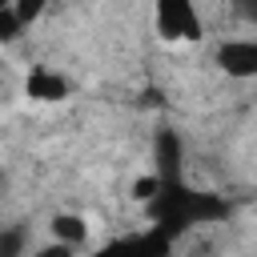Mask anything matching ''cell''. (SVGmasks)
<instances>
[{
  "label": "cell",
  "mask_w": 257,
  "mask_h": 257,
  "mask_svg": "<svg viewBox=\"0 0 257 257\" xmlns=\"http://www.w3.org/2000/svg\"><path fill=\"white\" fill-rule=\"evenodd\" d=\"M153 24L161 40H201L205 24L197 12V0H153Z\"/></svg>",
  "instance_id": "cell-1"
},
{
  "label": "cell",
  "mask_w": 257,
  "mask_h": 257,
  "mask_svg": "<svg viewBox=\"0 0 257 257\" xmlns=\"http://www.w3.org/2000/svg\"><path fill=\"white\" fill-rule=\"evenodd\" d=\"M24 96L36 100V104H56L64 96H72V80L48 64H32L28 76H24Z\"/></svg>",
  "instance_id": "cell-2"
},
{
  "label": "cell",
  "mask_w": 257,
  "mask_h": 257,
  "mask_svg": "<svg viewBox=\"0 0 257 257\" xmlns=\"http://www.w3.org/2000/svg\"><path fill=\"white\" fill-rule=\"evenodd\" d=\"M153 173L161 181L185 177V145H181L177 128H157V137H153Z\"/></svg>",
  "instance_id": "cell-3"
},
{
  "label": "cell",
  "mask_w": 257,
  "mask_h": 257,
  "mask_svg": "<svg viewBox=\"0 0 257 257\" xmlns=\"http://www.w3.org/2000/svg\"><path fill=\"white\" fill-rule=\"evenodd\" d=\"M217 64H221L225 76H233V80H249V76H257V40L237 36V40L217 44Z\"/></svg>",
  "instance_id": "cell-4"
},
{
  "label": "cell",
  "mask_w": 257,
  "mask_h": 257,
  "mask_svg": "<svg viewBox=\"0 0 257 257\" xmlns=\"http://www.w3.org/2000/svg\"><path fill=\"white\" fill-rule=\"evenodd\" d=\"M48 233H52V241H60L68 249H80L88 241V221L76 217V213H56L52 225H48Z\"/></svg>",
  "instance_id": "cell-5"
},
{
  "label": "cell",
  "mask_w": 257,
  "mask_h": 257,
  "mask_svg": "<svg viewBox=\"0 0 257 257\" xmlns=\"http://www.w3.org/2000/svg\"><path fill=\"white\" fill-rule=\"evenodd\" d=\"M20 36H24V20L12 12V4H4L0 8V48L4 44H16Z\"/></svg>",
  "instance_id": "cell-6"
},
{
  "label": "cell",
  "mask_w": 257,
  "mask_h": 257,
  "mask_svg": "<svg viewBox=\"0 0 257 257\" xmlns=\"http://www.w3.org/2000/svg\"><path fill=\"white\" fill-rule=\"evenodd\" d=\"M8 4H12V12L24 20V28L36 24V20L44 16V8H48V0H8Z\"/></svg>",
  "instance_id": "cell-7"
},
{
  "label": "cell",
  "mask_w": 257,
  "mask_h": 257,
  "mask_svg": "<svg viewBox=\"0 0 257 257\" xmlns=\"http://www.w3.org/2000/svg\"><path fill=\"white\" fill-rule=\"evenodd\" d=\"M229 8L241 24H257V0H229Z\"/></svg>",
  "instance_id": "cell-8"
},
{
  "label": "cell",
  "mask_w": 257,
  "mask_h": 257,
  "mask_svg": "<svg viewBox=\"0 0 257 257\" xmlns=\"http://www.w3.org/2000/svg\"><path fill=\"white\" fill-rule=\"evenodd\" d=\"M157 185H161V177H157V173H149V177H141V181L133 185V197H137V201L145 205V201H149V197L157 193Z\"/></svg>",
  "instance_id": "cell-9"
},
{
  "label": "cell",
  "mask_w": 257,
  "mask_h": 257,
  "mask_svg": "<svg viewBox=\"0 0 257 257\" xmlns=\"http://www.w3.org/2000/svg\"><path fill=\"white\" fill-rule=\"evenodd\" d=\"M24 249V237L20 233H0V257H16Z\"/></svg>",
  "instance_id": "cell-10"
},
{
  "label": "cell",
  "mask_w": 257,
  "mask_h": 257,
  "mask_svg": "<svg viewBox=\"0 0 257 257\" xmlns=\"http://www.w3.org/2000/svg\"><path fill=\"white\" fill-rule=\"evenodd\" d=\"M4 4H8V0H0V8H4Z\"/></svg>",
  "instance_id": "cell-11"
}]
</instances>
